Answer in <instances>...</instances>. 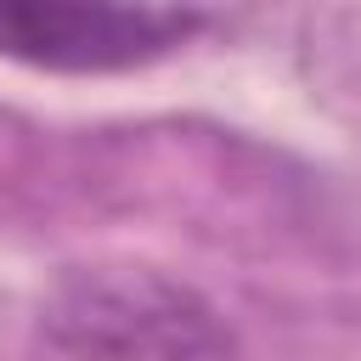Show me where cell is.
I'll return each mask as SVG.
<instances>
[{"label":"cell","instance_id":"cell-1","mask_svg":"<svg viewBox=\"0 0 361 361\" xmlns=\"http://www.w3.org/2000/svg\"><path fill=\"white\" fill-rule=\"evenodd\" d=\"M39 333L73 361H226L231 327L152 265H73L39 299Z\"/></svg>","mask_w":361,"mask_h":361},{"label":"cell","instance_id":"cell-2","mask_svg":"<svg viewBox=\"0 0 361 361\" xmlns=\"http://www.w3.org/2000/svg\"><path fill=\"white\" fill-rule=\"evenodd\" d=\"M209 11L180 6H107V0H0V56L39 73H130L192 34Z\"/></svg>","mask_w":361,"mask_h":361}]
</instances>
